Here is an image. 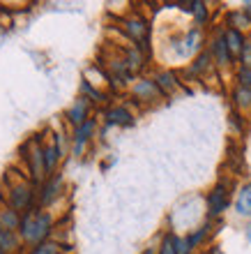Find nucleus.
Listing matches in <instances>:
<instances>
[{"mask_svg": "<svg viewBox=\"0 0 251 254\" xmlns=\"http://www.w3.org/2000/svg\"><path fill=\"white\" fill-rule=\"evenodd\" d=\"M192 14H194V21H196V28L205 26L207 19H210V9H207V5L201 2V0H194L192 2Z\"/></svg>", "mask_w": 251, "mask_h": 254, "instance_id": "nucleus-22", "label": "nucleus"}, {"mask_svg": "<svg viewBox=\"0 0 251 254\" xmlns=\"http://www.w3.org/2000/svg\"><path fill=\"white\" fill-rule=\"evenodd\" d=\"M42 153H44V164H47V174H53L55 164H58L60 157H62V146H60L58 134H53V139L49 141V143H47L44 148H42Z\"/></svg>", "mask_w": 251, "mask_h": 254, "instance_id": "nucleus-10", "label": "nucleus"}, {"mask_svg": "<svg viewBox=\"0 0 251 254\" xmlns=\"http://www.w3.org/2000/svg\"><path fill=\"white\" fill-rule=\"evenodd\" d=\"M245 236H247V241L251 243V222H249V224H247V229H245Z\"/></svg>", "mask_w": 251, "mask_h": 254, "instance_id": "nucleus-30", "label": "nucleus"}, {"mask_svg": "<svg viewBox=\"0 0 251 254\" xmlns=\"http://www.w3.org/2000/svg\"><path fill=\"white\" fill-rule=\"evenodd\" d=\"M238 86L251 88V67H240V72H238Z\"/></svg>", "mask_w": 251, "mask_h": 254, "instance_id": "nucleus-27", "label": "nucleus"}, {"mask_svg": "<svg viewBox=\"0 0 251 254\" xmlns=\"http://www.w3.org/2000/svg\"><path fill=\"white\" fill-rule=\"evenodd\" d=\"M154 83H157L159 90H161L164 95H171L173 90H178V88H180V79H178V74L171 72V69L157 72V76H154Z\"/></svg>", "mask_w": 251, "mask_h": 254, "instance_id": "nucleus-12", "label": "nucleus"}, {"mask_svg": "<svg viewBox=\"0 0 251 254\" xmlns=\"http://www.w3.org/2000/svg\"><path fill=\"white\" fill-rule=\"evenodd\" d=\"M143 254H154V250H152V248H148V250H146V252H143Z\"/></svg>", "mask_w": 251, "mask_h": 254, "instance_id": "nucleus-31", "label": "nucleus"}, {"mask_svg": "<svg viewBox=\"0 0 251 254\" xmlns=\"http://www.w3.org/2000/svg\"><path fill=\"white\" fill-rule=\"evenodd\" d=\"M81 90L88 95V100H93V102H101V100H104V93H100L97 88H93V83H90V81H83V83H81ZM86 95H83V97H86Z\"/></svg>", "mask_w": 251, "mask_h": 254, "instance_id": "nucleus-26", "label": "nucleus"}, {"mask_svg": "<svg viewBox=\"0 0 251 254\" xmlns=\"http://www.w3.org/2000/svg\"><path fill=\"white\" fill-rule=\"evenodd\" d=\"M235 210H238L242 217H251V183L238 192V199H235Z\"/></svg>", "mask_w": 251, "mask_h": 254, "instance_id": "nucleus-16", "label": "nucleus"}, {"mask_svg": "<svg viewBox=\"0 0 251 254\" xmlns=\"http://www.w3.org/2000/svg\"><path fill=\"white\" fill-rule=\"evenodd\" d=\"M19 227H21V213H16L9 206H0V229L19 231Z\"/></svg>", "mask_w": 251, "mask_h": 254, "instance_id": "nucleus-13", "label": "nucleus"}, {"mask_svg": "<svg viewBox=\"0 0 251 254\" xmlns=\"http://www.w3.org/2000/svg\"><path fill=\"white\" fill-rule=\"evenodd\" d=\"M226 21H228V28H235V30H245V28L251 26V19L242 9H240V12H231Z\"/></svg>", "mask_w": 251, "mask_h": 254, "instance_id": "nucleus-23", "label": "nucleus"}, {"mask_svg": "<svg viewBox=\"0 0 251 254\" xmlns=\"http://www.w3.org/2000/svg\"><path fill=\"white\" fill-rule=\"evenodd\" d=\"M0 254H7V252H5V250H2V248H0Z\"/></svg>", "mask_w": 251, "mask_h": 254, "instance_id": "nucleus-32", "label": "nucleus"}, {"mask_svg": "<svg viewBox=\"0 0 251 254\" xmlns=\"http://www.w3.org/2000/svg\"><path fill=\"white\" fill-rule=\"evenodd\" d=\"M60 176H51L47 183H44V188H42V194H40V201L42 206H49L55 196H58V190H60Z\"/></svg>", "mask_w": 251, "mask_h": 254, "instance_id": "nucleus-14", "label": "nucleus"}, {"mask_svg": "<svg viewBox=\"0 0 251 254\" xmlns=\"http://www.w3.org/2000/svg\"><path fill=\"white\" fill-rule=\"evenodd\" d=\"M233 104L242 111L251 109V88H245V86H238L233 90Z\"/></svg>", "mask_w": 251, "mask_h": 254, "instance_id": "nucleus-18", "label": "nucleus"}, {"mask_svg": "<svg viewBox=\"0 0 251 254\" xmlns=\"http://www.w3.org/2000/svg\"><path fill=\"white\" fill-rule=\"evenodd\" d=\"M53 231V217L47 210H28V213L21 215V241L30 243V245H40V243L49 241V236Z\"/></svg>", "mask_w": 251, "mask_h": 254, "instance_id": "nucleus-1", "label": "nucleus"}, {"mask_svg": "<svg viewBox=\"0 0 251 254\" xmlns=\"http://www.w3.org/2000/svg\"><path fill=\"white\" fill-rule=\"evenodd\" d=\"M180 44H182V56H189V54H194V51H199L201 49V28H192Z\"/></svg>", "mask_w": 251, "mask_h": 254, "instance_id": "nucleus-17", "label": "nucleus"}, {"mask_svg": "<svg viewBox=\"0 0 251 254\" xmlns=\"http://www.w3.org/2000/svg\"><path fill=\"white\" fill-rule=\"evenodd\" d=\"M231 183L228 181H219L214 188L207 194V220H214L219 215L224 213L228 203H231Z\"/></svg>", "mask_w": 251, "mask_h": 254, "instance_id": "nucleus-3", "label": "nucleus"}, {"mask_svg": "<svg viewBox=\"0 0 251 254\" xmlns=\"http://www.w3.org/2000/svg\"><path fill=\"white\" fill-rule=\"evenodd\" d=\"M125 63H127V67L132 69V74H136L143 69V65H146V54L139 51L136 47H129L125 51Z\"/></svg>", "mask_w": 251, "mask_h": 254, "instance_id": "nucleus-15", "label": "nucleus"}, {"mask_svg": "<svg viewBox=\"0 0 251 254\" xmlns=\"http://www.w3.org/2000/svg\"><path fill=\"white\" fill-rule=\"evenodd\" d=\"M242 12H245L247 16H249V19H251V0H249V2H245V5H242Z\"/></svg>", "mask_w": 251, "mask_h": 254, "instance_id": "nucleus-29", "label": "nucleus"}, {"mask_svg": "<svg viewBox=\"0 0 251 254\" xmlns=\"http://www.w3.org/2000/svg\"><path fill=\"white\" fill-rule=\"evenodd\" d=\"M210 54H212V61L217 63L219 67H228L233 65V56L228 51V44H226V37H224V28H217L214 37L210 40Z\"/></svg>", "mask_w": 251, "mask_h": 254, "instance_id": "nucleus-5", "label": "nucleus"}, {"mask_svg": "<svg viewBox=\"0 0 251 254\" xmlns=\"http://www.w3.org/2000/svg\"><path fill=\"white\" fill-rule=\"evenodd\" d=\"M122 30L132 40V47H136L146 56L150 54V26H148V21L143 16L132 14V16L122 19Z\"/></svg>", "mask_w": 251, "mask_h": 254, "instance_id": "nucleus-2", "label": "nucleus"}, {"mask_svg": "<svg viewBox=\"0 0 251 254\" xmlns=\"http://www.w3.org/2000/svg\"><path fill=\"white\" fill-rule=\"evenodd\" d=\"M95 127H97L95 118L86 121L83 125H79V127H74V134H72V153L76 155V157H81V155H83V150H86V146H88V141L93 139Z\"/></svg>", "mask_w": 251, "mask_h": 254, "instance_id": "nucleus-7", "label": "nucleus"}, {"mask_svg": "<svg viewBox=\"0 0 251 254\" xmlns=\"http://www.w3.org/2000/svg\"><path fill=\"white\" fill-rule=\"evenodd\" d=\"M207 231H210V224H203V227L201 229H196V231H194V234H189L187 236V243H189V248H199L201 243L205 241V236H207Z\"/></svg>", "mask_w": 251, "mask_h": 254, "instance_id": "nucleus-25", "label": "nucleus"}, {"mask_svg": "<svg viewBox=\"0 0 251 254\" xmlns=\"http://www.w3.org/2000/svg\"><path fill=\"white\" fill-rule=\"evenodd\" d=\"M132 95H134V100L146 102V104L157 102V100H161V97H164V93L159 90V86L154 83V79H139L132 86Z\"/></svg>", "mask_w": 251, "mask_h": 254, "instance_id": "nucleus-6", "label": "nucleus"}, {"mask_svg": "<svg viewBox=\"0 0 251 254\" xmlns=\"http://www.w3.org/2000/svg\"><path fill=\"white\" fill-rule=\"evenodd\" d=\"M224 37H226V44H228V51H231L233 61H240V56H242V49L247 44V37L242 30H235V28H224Z\"/></svg>", "mask_w": 251, "mask_h": 254, "instance_id": "nucleus-9", "label": "nucleus"}, {"mask_svg": "<svg viewBox=\"0 0 251 254\" xmlns=\"http://www.w3.org/2000/svg\"><path fill=\"white\" fill-rule=\"evenodd\" d=\"M189 252H192V248H189L187 238H178V254H189Z\"/></svg>", "mask_w": 251, "mask_h": 254, "instance_id": "nucleus-28", "label": "nucleus"}, {"mask_svg": "<svg viewBox=\"0 0 251 254\" xmlns=\"http://www.w3.org/2000/svg\"><path fill=\"white\" fill-rule=\"evenodd\" d=\"M67 121L72 123L74 127H79V125H83L86 121H90V100L81 95L79 100L67 109Z\"/></svg>", "mask_w": 251, "mask_h": 254, "instance_id": "nucleus-8", "label": "nucleus"}, {"mask_svg": "<svg viewBox=\"0 0 251 254\" xmlns=\"http://www.w3.org/2000/svg\"><path fill=\"white\" fill-rule=\"evenodd\" d=\"M65 250H69V248H67V245H60V243H55V241H44V243H40V245H35L28 254H62Z\"/></svg>", "mask_w": 251, "mask_h": 254, "instance_id": "nucleus-20", "label": "nucleus"}, {"mask_svg": "<svg viewBox=\"0 0 251 254\" xmlns=\"http://www.w3.org/2000/svg\"><path fill=\"white\" fill-rule=\"evenodd\" d=\"M106 125L129 127V125H134V114L127 107H111L106 111Z\"/></svg>", "mask_w": 251, "mask_h": 254, "instance_id": "nucleus-11", "label": "nucleus"}, {"mask_svg": "<svg viewBox=\"0 0 251 254\" xmlns=\"http://www.w3.org/2000/svg\"><path fill=\"white\" fill-rule=\"evenodd\" d=\"M157 254H178V236L171 234V231H168V234H164Z\"/></svg>", "mask_w": 251, "mask_h": 254, "instance_id": "nucleus-24", "label": "nucleus"}, {"mask_svg": "<svg viewBox=\"0 0 251 254\" xmlns=\"http://www.w3.org/2000/svg\"><path fill=\"white\" fill-rule=\"evenodd\" d=\"M0 248L5 250L7 254H9V252H16V250H19V236H16V231L0 229Z\"/></svg>", "mask_w": 251, "mask_h": 254, "instance_id": "nucleus-21", "label": "nucleus"}, {"mask_svg": "<svg viewBox=\"0 0 251 254\" xmlns=\"http://www.w3.org/2000/svg\"><path fill=\"white\" fill-rule=\"evenodd\" d=\"M212 54H210V49L207 51H201L199 58L192 63V74H205V72H210L212 69Z\"/></svg>", "mask_w": 251, "mask_h": 254, "instance_id": "nucleus-19", "label": "nucleus"}, {"mask_svg": "<svg viewBox=\"0 0 251 254\" xmlns=\"http://www.w3.org/2000/svg\"><path fill=\"white\" fill-rule=\"evenodd\" d=\"M33 201H35V192L28 183H14L9 185V208H14L16 213H28L33 210Z\"/></svg>", "mask_w": 251, "mask_h": 254, "instance_id": "nucleus-4", "label": "nucleus"}]
</instances>
